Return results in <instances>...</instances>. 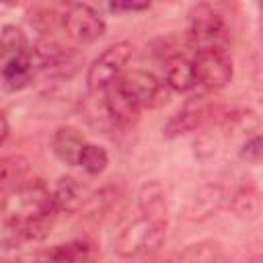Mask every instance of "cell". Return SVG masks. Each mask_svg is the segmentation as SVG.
<instances>
[{"mask_svg": "<svg viewBox=\"0 0 263 263\" xmlns=\"http://www.w3.org/2000/svg\"><path fill=\"white\" fill-rule=\"evenodd\" d=\"M4 216V236L6 249H14L27 240H41L47 236L49 226L58 214L51 191L39 179L21 181L6 191L2 199Z\"/></svg>", "mask_w": 263, "mask_h": 263, "instance_id": "1", "label": "cell"}, {"mask_svg": "<svg viewBox=\"0 0 263 263\" xmlns=\"http://www.w3.org/2000/svg\"><path fill=\"white\" fill-rule=\"evenodd\" d=\"M164 236H166V220L140 216L119 232L113 251L123 259L148 255L164 242Z\"/></svg>", "mask_w": 263, "mask_h": 263, "instance_id": "2", "label": "cell"}, {"mask_svg": "<svg viewBox=\"0 0 263 263\" xmlns=\"http://www.w3.org/2000/svg\"><path fill=\"white\" fill-rule=\"evenodd\" d=\"M132 53H134V45L129 41H119L109 45L99 58H95V62L88 66L86 72L88 92L103 95V90L123 74Z\"/></svg>", "mask_w": 263, "mask_h": 263, "instance_id": "3", "label": "cell"}, {"mask_svg": "<svg viewBox=\"0 0 263 263\" xmlns=\"http://www.w3.org/2000/svg\"><path fill=\"white\" fill-rule=\"evenodd\" d=\"M187 41L197 49L210 47H226L228 43V27L214 8L208 4H199L189 12L187 18Z\"/></svg>", "mask_w": 263, "mask_h": 263, "instance_id": "4", "label": "cell"}, {"mask_svg": "<svg viewBox=\"0 0 263 263\" xmlns=\"http://www.w3.org/2000/svg\"><path fill=\"white\" fill-rule=\"evenodd\" d=\"M121 90L134 101V105L142 109H156L168 101V86L146 70H129L117 78Z\"/></svg>", "mask_w": 263, "mask_h": 263, "instance_id": "5", "label": "cell"}, {"mask_svg": "<svg viewBox=\"0 0 263 263\" xmlns=\"http://www.w3.org/2000/svg\"><path fill=\"white\" fill-rule=\"evenodd\" d=\"M191 62L195 68L197 84L210 90H220L230 84L234 70H232V58L226 51V47L197 49Z\"/></svg>", "mask_w": 263, "mask_h": 263, "instance_id": "6", "label": "cell"}, {"mask_svg": "<svg viewBox=\"0 0 263 263\" xmlns=\"http://www.w3.org/2000/svg\"><path fill=\"white\" fill-rule=\"evenodd\" d=\"M62 27L68 33V37L80 41V43H92L103 37L105 33V21L103 16L88 4H74L68 6L66 14L62 16Z\"/></svg>", "mask_w": 263, "mask_h": 263, "instance_id": "7", "label": "cell"}, {"mask_svg": "<svg viewBox=\"0 0 263 263\" xmlns=\"http://www.w3.org/2000/svg\"><path fill=\"white\" fill-rule=\"evenodd\" d=\"M216 113V105L203 103V101H191L187 103L179 113H175L166 125H164V136L166 138H177L183 134H189L197 127H201L205 121H210Z\"/></svg>", "mask_w": 263, "mask_h": 263, "instance_id": "8", "label": "cell"}, {"mask_svg": "<svg viewBox=\"0 0 263 263\" xmlns=\"http://www.w3.org/2000/svg\"><path fill=\"white\" fill-rule=\"evenodd\" d=\"M105 111L109 115V119L119 125V127H129L138 121L140 109L134 105V101L121 90V86L117 84V80L113 84H109L105 90Z\"/></svg>", "mask_w": 263, "mask_h": 263, "instance_id": "9", "label": "cell"}, {"mask_svg": "<svg viewBox=\"0 0 263 263\" xmlns=\"http://www.w3.org/2000/svg\"><path fill=\"white\" fill-rule=\"evenodd\" d=\"M164 84L177 92H189L197 84L193 62L181 53L166 58L164 62Z\"/></svg>", "mask_w": 263, "mask_h": 263, "instance_id": "10", "label": "cell"}, {"mask_svg": "<svg viewBox=\"0 0 263 263\" xmlns=\"http://www.w3.org/2000/svg\"><path fill=\"white\" fill-rule=\"evenodd\" d=\"M84 136L72 127V125H64V127H58L53 138H51V150L53 154L64 162V164H70V166H76L78 160H80V152L84 148Z\"/></svg>", "mask_w": 263, "mask_h": 263, "instance_id": "11", "label": "cell"}, {"mask_svg": "<svg viewBox=\"0 0 263 263\" xmlns=\"http://www.w3.org/2000/svg\"><path fill=\"white\" fill-rule=\"evenodd\" d=\"M33 70H35V64H33L31 49L21 53V55H14V58L2 62L0 76H2L4 88L6 90H21V88H25L31 82Z\"/></svg>", "mask_w": 263, "mask_h": 263, "instance_id": "12", "label": "cell"}, {"mask_svg": "<svg viewBox=\"0 0 263 263\" xmlns=\"http://www.w3.org/2000/svg\"><path fill=\"white\" fill-rule=\"evenodd\" d=\"M138 208L142 216L166 220V193L158 181H148L138 191Z\"/></svg>", "mask_w": 263, "mask_h": 263, "instance_id": "13", "label": "cell"}, {"mask_svg": "<svg viewBox=\"0 0 263 263\" xmlns=\"http://www.w3.org/2000/svg\"><path fill=\"white\" fill-rule=\"evenodd\" d=\"M51 195L58 205V212H76L84 203L86 189L74 177H62L55 183V189Z\"/></svg>", "mask_w": 263, "mask_h": 263, "instance_id": "14", "label": "cell"}, {"mask_svg": "<svg viewBox=\"0 0 263 263\" xmlns=\"http://www.w3.org/2000/svg\"><path fill=\"white\" fill-rule=\"evenodd\" d=\"M29 49L31 47H29V41H27V35L23 33V29H18L16 25L2 27V31H0V62L21 55Z\"/></svg>", "mask_w": 263, "mask_h": 263, "instance_id": "15", "label": "cell"}, {"mask_svg": "<svg viewBox=\"0 0 263 263\" xmlns=\"http://www.w3.org/2000/svg\"><path fill=\"white\" fill-rule=\"evenodd\" d=\"M29 162L23 156H4L0 158V193H6L18 185L27 175Z\"/></svg>", "mask_w": 263, "mask_h": 263, "instance_id": "16", "label": "cell"}, {"mask_svg": "<svg viewBox=\"0 0 263 263\" xmlns=\"http://www.w3.org/2000/svg\"><path fill=\"white\" fill-rule=\"evenodd\" d=\"M78 164L88 173V175H101L107 164H109V154L103 146L97 144H84L82 152H80V160Z\"/></svg>", "mask_w": 263, "mask_h": 263, "instance_id": "17", "label": "cell"}, {"mask_svg": "<svg viewBox=\"0 0 263 263\" xmlns=\"http://www.w3.org/2000/svg\"><path fill=\"white\" fill-rule=\"evenodd\" d=\"M47 257L55 261H82L90 257V247L82 240H72L68 245H58L53 251L47 253Z\"/></svg>", "mask_w": 263, "mask_h": 263, "instance_id": "18", "label": "cell"}, {"mask_svg": "<svg viewBox=\"0 0 263 263\" xmlns=\"http://www.w3.org/2000/svg\"><path fill=\"white\" fill-rule=\"evenodd\" d=\"M234 210L245 218H255L259 214V193L255 189H242L234 195Z\"/></svg>", "mask_w": 263, "mask_h": 263, "instance_id": "19", "label": "cell"}, {"mask_svg": "<svg viewBox=\"0 0 263 263\" xmlns=\"http://www.w3.org/2000/svg\"><path fill=\"white\" fill-rule=\"evenodd\" d=\"M181 257L193 261H214V259H222V253L218 245H191Z\"/></svg>", "mask_w": 263, "mask_h": 263, "instance_id": "20", "label": "cell"}, {"mask_svg": "<svg viewBox=\"0 0 263 263\" xmlns=\"http://www.w3.org/2000/svg\"><path fill=\"white\" fill-rule=\"evenodd\" d=\"M240 156L251 164L261 162V136L259 134H253V136L245 138V142L240 146Z\"/></svg>", "mask_w": 263, "mask_h": 263, "instance_id": "21", "label": "cell"}, {"mask_svg": "<svg viewBox=\"0 0 263 263\" xmlns=\"http://www.w3.org/2000/svg\"><path fill=\"white\" fill-rule=\"evenodd\" d=\"M152 0H109L111 12H140L150 8Z\"/></svg>", "mask_w": 263, "mask_h": 263, "instance_id": "22", "label": "cell"}, {"mask_svg": "<svg viewBox=\"0 0 263 263\" xmlns=\"http://www.w3.org/2000/svg\"><path fill=\"white\" fill-rule=\"evenodd\" d=\"M8 132H10V125H8L6 113L0 109V146L6 142V138H8Z\"/></svg>", "mask_w": 263, "mask_h": 263, "instance_id": "23", "label": "cell"}, {"mask_svg": "<svg viewBox=\"0 0 263 263\" xmlns=\"http://www.w3.org/2000/svg\"><path fill=\"white\" fill-rule=\"evenodd\" d=\"M58 4H64V6H74V4H78V0H55Z\"/></svg>", "mask_w": 263, "mask_h": 263, "instance_id": "24", "label": "cell"}, {"mask_svg": "<svg viewBox=\"0 0 263 263\" xmlns=\"http://www.w3.org/2000/svg\"><path fill=\"white\" fill-rule=\"evenodd\" d=\"M14 0H0V4H12Z\"/></svg>", "mask_w": 263, "mask_h": 263, "instance_id": "25", "label": "cell"}]
</instances>
